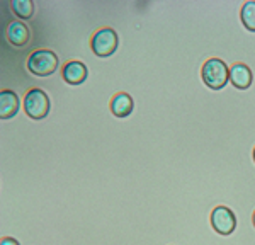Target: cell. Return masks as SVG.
I'll list each match as a JSON object with an SVG mask.
<instances>
[{
  "label": "cell",
  "instance_id": "cell-1",
  "mask_svg": "<svg viewBox=\"0 0 255 245\" xmlns=\"http://www.w3.org/2000/svg\"><path fill=\"white\" fill-rule=\"evenodd\" d=\"M203 82L213 91H220L230 82V68L220 58H209L201 70Z\"/></svg>",
  "mask_w": 255,
  "mask_h": 245
},
{
  "label": "cell",
  "instance_id": "cell-5",
  "mask_svg": "<svg viewBox=\"0 0 255 245\" xmlns=\"http://www.w3.org/2000/svg\"><path fill=\"white\" fill-rule=\"evenodd\" d=\"M209 222H211L213 230L218 232L220 235H232L237 228L235 213L226 206H216L211 211Z\"/></svg>",
  "mask_w": 255,
  "mask_h": 245
},
{
  "label": "cell",
  "instance_id": "cell-4",
  "mask_svg": "<svg viewBox=\"0 0 255 245\" xmlns=\"http://www.w3.org/2000/svg\"><path fill=\"white\" fill-rule=\"evenodd\" d=\"M118 44H119L118 32L113 27H101L90 38V48H92L94 55L101 56V58L114 55V51L118 50Z\"/></svg>",
  "mask_w": 255,
  "mask_h": 245
},
{
  "label": "cell",
  "instance_id": "cell-10",
  "mask_svg": "<svg viewBox=\"0 0 255 245\" xmlns=\"http://www.w3.org/2000/svg\"><path fill=\"white\" fill-rule=\"evenodd\" d=\"M133 99L129 94L126 92H118L116 96L111 99V113L116 118H128L133 113Z\"/></svg>",
  "mask_w": 255,
  "mask_h": 245
},
{
  "label": "cell",
  "instance_id": "cell-11",
  "mask_svg": "<svg viewBox=\"0 0 255 245\" xmlns=\"http://www.w3.org/2000/svg\"><path fill=\"white\" fill-rule=\"evenodd\" d=\"M10 9L19 19L27 20L32 17V14H34V3H32L31 0H12Z\"/></svg>",
  "mask_w": 255,
  "mask_h": 245
},
{
  "label": "cell",
  "instance_id": "cell-2",
  "mask_svg": "<svg viewBox=\"0 0 255 245\" xmlns=\"http://www.w3.org/2000/svg\"><path fill=\"white\" fill-rule=\"evenodd\" d=\"M58 56L51 50H36L27 58V70L36 77H48L58 68Z\"/></svg>",
  "mask_w": 255,
  "mask_h": 245
},
{
  "label": "cell",
  "instance_id": "cell-8",
  "mask_svg": "<svg viewBox=\"0 0 255 245\" xmlns=\"http://www.w3.org/2000/svg\"><path fill=\"white\" fill-rule=\"evenodd\" d=\"M7 39H9L10 44H14V46H26L27 43H29V27L26 26V24L22 22V20H12L9 22V26H7Z\"/></svg>",
  "mask_w": 255,
  "mask_h": 245
},
{
  "label": "cell",
  "instance_id": "cell-13",
  "mask_svg": "<svg viewBox=\"0 0 255 245\" xmlns=\"http://www.w3.org/2000/svg\"><path fill=\"white\" fill-rule=\"evenodd\" d=\"M0 245H20V244L15 239H12V237H3Z\"/></svg>",
  "mask_w": 255,
  "mask_h": 245
},
{
  "label": "cell",
  "instance_id": "cell-6",
  "mask_svg": "<svg viewBox=\"0 0 255 245\" xmlns=\"http://www.w3.org/2000/svg\"><path fill=\"white\" fill-rule=\"evenodd\" d=\"M61 77H63V80L70 85H80L87 80L89 70H87V67H85V63H82L79 60H72L63 65V68H61Z\"/></svg>",
  "mask_w": 255,
  "mask_h": 245
},
{
  "label": "cell",
  "instance_id": "cell-7",
  "mask_svg": "<svg viewBox=\"0 0 255 245\" xmlns=\"http://www.w3.org/2000/svg\"><path fill=\"white\" fill-rule=\"evenodd\" d=\"M19 108H20V101L17 94L14 91H9V89H3L0 92V116H2V120L14 118L19 113Z\"/></svg>",
  "mask_w": 255,
  "mask_h": 245
},
{
  "label": "cell",
  "instance_id": "cell-14",
  "mask_svg": "<svg viewBox=\"0 0 255 245\" xmlns=\"http://www.w3.org/2000/svg\"><path fill=\"white\" fill-rule=\"evenodd\" d=\"M252 222H254V227H255V211H254V215H252Z\"/></svg>",
  "mask_w": 255,
  "mask_h": 245
},
{
  "label": "cell",
  "instance_id": "cell-12",
  "mask_svg": "<svg viewBox=\"0 0 255 245\" xmlns=\"http://www.w3.org/2000/svg\"><path fill=\"white\" fill-rule=\"evenodd\" d=\"M240 19L247 29L255 32V0H249L242 5Z\"/></svg>",
  "mask_w": 255,
  "mask_h": 245
},
{
  "label": "cell",
  "instance_id": "cell-3",
  "mask_svg": "<svg viewBox=\"0 0 255 245\" xmlns=\"http://www.w3.org/2000/svg\"><path fill=\"white\" fill-rule=\"evenodd\" d=\"M51 102H49V96L43 89H31L24 96V113L31 118V120H43L48 116Z\"/></svg>",
  "mask_w": 255,
  "mask_h": 245
},
{
  "label": "cell",
  "instance_id": "cell-15",
  "mask_svg": "<svg viewBox=\"0 0 255 245\" xmlns=\"http://www.w3.org/2000/svg\"><path fill=\"white\" fill-rule=\"evenodd\" d=\"M254 162H255V148H254Z\"/></svg>",
  "mask_w": 255,
  "mask_h": 245
},
{
  "label": "cell",
  "instance_id": "cell-9",
  "mask_svg": "<svg viewBox=\"0 0 255 245\" xmlns=\"http://www.w3.org/2000/svg\"><path fill=\"white\" fill-rule=\"evenodd\" d=\"M254 75L252 70L245 63H235L230 67V82L240 91H245L252 85Z\"/></svg>",
  "mask_w": 255,
  "mask_h": 245
}]
</instances>
